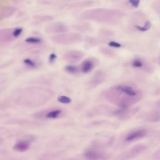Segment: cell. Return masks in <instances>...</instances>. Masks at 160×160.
<instances>
[{
  "label": "cell",
  "mask_w": 160,
  "mask_h": 160,
  "mask_svg": "<svg viewBox=\"0 0 160 160\" xmlns=\"http://www.w3.org/2000/svg\"><path fill=\"white\" fill-rule=\"evenodd\" d=\"M103 97L109 103L120 108H126L141 100L143 94L140 89L126 84L114 85L103 93Z\"/></svg>",
  "instance_id": "1"
},
{
  "label": "cell",
  "mask_w": 160,
  "mask_h": 160,
  "mask_svg": "<svg viewBox=\"0 0 160 160\" xmlns=\"http://www.w3.org/2000/svg\"><path fill=\"white\" fill-rule=\"evenodd\" d=\"M108 10L104 9H94L87 10L81 15V19L92 20L99 22L108 21L109 20Z\"/></svg>",
  "instance_id": "2"
},
{
  "label": "cell",
  "mask_w": 160,
  "mask_h": 160,
  "mask_svg": "<svg viewBox=\"0 0 160 160\" xmlns=\"http://www.w3.org/2000/svg\"><path fill=\"white\" fill-rule=\"evenodd\" d=\"M52 40L57 44L67 45L80 41L81 36L77 33L61 34L53 36L52 37Z\"/></svg>",
  "instance_id": "3"
},
{
  "label": "cell",
  "mask_w": 160,
  "mask_h": 160,
  "mask_svg": "<svg viewBox=\"0 0 160 160\" xmlns=\"http://www.w3.org/2000/svg\"><path fill=\"white\" fill-rule=\"evenodd\" d=\"M147 148V145L144 144L136 145L122 153L120 156V158L123 160L132 159L145 151Z\"/></svg>",
  "instance_id": "4"
},
{
  "label": "cell",
  "mask_w": 160,
  "mask_h": 160,
  "mask_svg": "<svg viewBox=\"0 0 160 160\" xmlns=\"http://www.w3.org/2000/svg\"><path fill=\"white\" fill-rule=\"evenodd\" d=\"M140 110L139 107L131 108H120L116 109L114 111L113 115L121 121H126L130 119L139 112Z\"/></svg>",
  "instance_id": "5"
},
{
  "label": "cell",
  "mask_w": 160,
  "mask_h": 160,
  "mask_svg": "<svg viewBox=\"0 0 160 160\" xmlns=\"http://www.w3.org/2000/svg\"><path fill=\"white\" fill-rule=\"evenodd\" d=\"M84 157L88 160H107L110 157L108 153L97 150H87L84 153Z\"/></svg>",
  "instance_id": "6"
},
{
  "label": "cell",
  "mask_w": 160,
  "mask_h": 160,
  "mask_svg": "<svg viewBox=\"0 0 160 160\" xmlns=\"http://www.w3.org/2000/svg\"><path fill=\"white\" fill-rule=\"evenodd\" d=\"M148 134V131L145 129H137L132 131L126 135L125 140L126 142H132L142 139Z\"/></svg>",
  "instance_id": "7"
},
{
  "label": "cell",
  "mask_w": 160,
  "mask_h": 160,
  "mask_svg": "<svg viewBox=\"0 0 160 160\" xmlns=\"http://www.w3.org/2000/svg\"><path fill=\"white\" fill-rule=\"evenodd\" d=\"M83 52L77 50H72L66 53L63 55V58L67 62L74 63L80 61L84 57Z\"/></svg>",
  "instance_id": "8"
},
{
  "label": "cell",
  "mask_w": 160,
  "mask_h": 160,
  "mask_svg": "<svg viewBox=\"0 0 160 160\" xmlns=\"http://www.w3.org/2000/svg\"><path fill=\"white\" fill-rule=\"evenodd\" d=\"M67 27L62 23H56L49 25L46 28V32L51 33H61L67 31Z\"/></svg>",
  "instance_id": "9"
},
{
  "label": "cell",
  "mask_w": 160,
  "mask_h": 160,
  "mask_svg": "<svg viewBox=\"0 0 160 160\" xmlns=\"http://www.w3.org/2000/svg\"><path fill=\"white\" fill-rule=\"evenodd\" d=\"M140 119L150 123L158 122L160 120V111H152L144 113L141 115Z\"/></svg>",
  "instance_id": "10"
},
{
  "label": "cell",
  "mask_w": 160,
  "mask_h": 160,
  "mask_svg": "<svg viewBox=\"0 0 160 160\" xmlns=\"http://www.w3.org/2000/svg\"><path fill=\"white\" fill-rule=\"evenodd\" d=\"M106 75L105 72L99 71L95 73L90 82V86L95 87L99 85L106 79Z\"/></svg>",
  "instance_id": "11"
},
{
  "label": "cell",
  "mask_w": 160,
  "mask_h": 160,
  "mask_svg": "<svg viewBox=\"0 0 160 160\" xmlns=\"http://www.w3.org/2000/svg\"><path fill=\"white\" fill-rule=\"evenodd\" d=\"M15 37L9 30H1L0 31V41L1 43H7L13 41Z\"/></svg>",
  "instance_id": "12"
},
{
  "label": "cell",
  "mask_w": 160,
  "mask_h": 160,
  "mask_svg": "<svg viewBox=\"0 0 160 160\" xmlns=\"http://www.w3.org/2000/svg\"><path fill=\"white\" fill-rule=\"evenodd\" d=\"M16 11L15 8L13 7H6L1 8L0 12V18L1 20L9 17L12 16Z\"/></svg>",
  "instance_id": "13"
},
{
  "label": "cell",
  "mask_w": 160,
  "mask_h": 160,
  "mask_svg": "<svg viewBox=\"0 0 160 160\" xmlns=\"http://www.w3.org/2000/svg\"><path fill=\"white\" fill-rule=\"evenodd\" d=\"M30 148V144L26 141H19L14 145V150L20 152H23L28 149Z\"/></svg>",
  "instance_id": "14"
},
{
  "label": "cell",
  "mask_w": 160,
  "mask_h": 160,
  "mask_svg": "<svg viewBox=\"0 0 160 160\" xmlns=\"http://www.w3.org/2000/svg\"><path fill=\"white\" fill-rule=\"evenodd\" d=\"M132 65L135 68L143 69L148 72H151L153 70L152 68H151V67L147 64L144 65V63H143V62L140 59L134 60L132 63Z\"/></svg>",
  "instance_id": "15"
},
{
  "label": "cell",
  "mask_w": 160,
  "mask_h": 160,
  "mask_svg": "<svg viewBox=\"0 0 160 160\" xmlns=\"http://www.w3.org/2000/svg\"><path fill=\"white\" fill-rule=\"evenodd\" d=\"M94 66H95V64H94V62L91 60H85V61H84L81 65V71L84 73H88L93 69Z\"/></svg>",
  "instance_id": "16"
},
{
  "label": "cell",
  "mask_w": 160,
  "mask_h": 160,
  "mask_svg": "<svg viewBox=\"0 0 160 160\" xmlns=\"http://www.w3.org/2000/svg\"><path fill=\"white\" fill-rule=\"evenodd\" d=\"M62 113V111L61 109H54L52 111L47 112L46 114H45V116L47 119H55L60 116Z\"/></svg>",
  "instance_id": "17"
},
{
  "label": "cell",
  "mask_w": 160,
  "mask_h": 160,
  "mask_svg": "<svg viewBox=\"0 0 160 160\" xmlns=\"http://www.w3.org/2000/svg\"><path fill=\"white\" fill-rule=\"evenodd\" d=\"M65 70L68 73L72 74H76L79 72V67L77 66L72 65L67 66L65 68Z\"/></svg>",
  "instance_id": "18"
},
{
  "label": "cell",
  "mask_w": 160,
  "mask_h": 160,
  "mask_svg": "<svg viewBox=\"0 0 160 160\" xmlns=\"http://www.w3.org/2000/svg\"><path fill=\"white\" fill-rule=\"evenodd\" d=\"M93 4L92 1H85L83 2H80L77 4H71V6H70V8H81L82 7H86V6H91Z\"/></svg>",
  "instance_id": "19"
},
{
  "label": "cell",
  "mask_w": 160,
  "mask_h": 160,
  "mask_svg": "<svg viewBox=\"0 0 160 160\" xmlns=\"http://www.w3.org/2000/svg\"><path fill=\"white\" fill-rule=\"evenodd\" d=\"M135 26L140 31H141V32H145V31H147L150 28V27L151 26V23L150 21H148L145 22L144 26H143V27L138 26V25H135Z\"/></svg>",
  "instance_id": "20"
},
{
  "label": "cell",
  "mask_w": 160,
  "mask_h": 160,
  "mask_svg": "<svg viewBox=\"0 0 160 160\" xmlns=\"http://www.w3.org/2000/svg\"><path fill=\"white\" fill-rule=\"evenodd\" d=\"M25 41L27 43H31V44H38V43H41V40L38 37H29L26 39Z\"/></svg>",
  "instance_id": "21"
},
{
  "label": "cell",
  "mask_w": 160,
  "mask_h": 160,
  "mask_svg": "<svg viewBox=\"0 0 160 160\" xmlns=\"http://www.w3.org/2000/svg\"><path fill=\"white\" fill-rule=\"evenodd\" d=\"M58 100L59 103L63 104H69L71 102V100L67 96L62 95L58 98Z\"/></svg>",
  "instance_id": "22"
},
{
  "label": "cell",
  "mask_w": 160,
  "mask_h": 160,
  "mask_svg": "<svg viewBox=\"0 0 160 160\" xmlns=\"http://www.w3.org/2000/svg\"><path fill=\"white\" fill-rule=\"evenodd\" d=\"M35 18L41 21H49L52 20L53 17L50 16H37Z\"/></svg>",
  "instance_id": "23"
},
{
  "label": "cell",
  "mask_w": 160,
  "mask_h": 160,
  "mask_svg": "<svg viewBox=\"0 0 160 160\" xmlns=\"http://www.w3.org/2000/svg\"><path fill=\"white\" fill-rule=\"evenodd\" d=\"M24 63L31 68H34L36 67V64L35 63L30 59H25L24 60Z\"/></svg>",
  "instance_id": "24"
},
{
  "label": "cell",
  "mask_w": 160,
  "mask_h": 160,
  "mask_svg": "<svg viewBox=\"0 0 160 160\" xmlns=\"http://www.w3.org/2000/svg\"><path fill=\"white\" fill-rule=\"evenodd\" d=\"M22 32H23V29L21 28H17L13 31V35L15 38H16L20 36Z\"/></svg>",
  "instance_id": "25"
},
{
  "label": "cell",
  "mask_w": 160,
  "mask_h": 160,
  "mask_svg": "<svg viewBox=\"0 0 160 160\" xmlns=\"http://www.w3.org/2000/svg\"><path fill=\"white\" fill-rule=\"evenodd\" d=\"M129 2H130L133 7L137 8L140 4V0H129Z\"/></svg>",
  "instance_id": "26"
},
{
  "label": "cell",
  "mask_w": 160,
  "mask_h": 160,
  "mask_svg": "<svg viewBox=\"0 0 160 160\" xmlns=\"http://www.w3.org/2000/svg\"><path fill=\"white\" fill-rule=\"evenodd\" d=\"M153 157L154 160H160V148L156 150L153 153Z\"/></svg>",
  "instance_id": "27"
},
{
  "label": "cell",
  "mask_w": 160,
  "mask_h": 160,
  "mask_svg": "<svg viewBox=\"0 0 160 160\" xmlns=\"http://www.w3.org/2000/svg\"><path fill=\"white\" fill-rule=\"evenodd\" d=\"M108 45L109 46L111 47H117V48L121 47V45L120 44L117 43L116 42L113 41L109 42V43H108Z\"/></svg>",
  "instance_id": "28"
},
{
  "label": "cell",
  "mask_w": 160,
  "mask_h": 160,
  "mask_svg": "<svg viewBox=\"0 0 160 160\" xmlns=\"http://www.w3.org/2000/svg\"><path fill=\"white\" fill-rule=\"evenodd\" d=\"M57 58V56L54 53H52L50 54L49 57V62L50 63H52L54 62V61H55Z\"/></svg>",
  "instance_id": "29"
},
{
  "label": "cell",
  "mask_w": 160,
  "mask_h": 160,
  "mask_svg": "<svg viewBox=\"0 0 160 160\" xmlns=\"http://www.w3.org/2000/svg\"><path fill=\"white\" fill-rule=\"evenodd\" d=\"M155 105H156L157 107L160 108V99L159 100H157L156 102Z\"/></svg>",
  "instance_id": "30"
},
{
  "label": "cell",
  "mask_w": 160,
  "mask_h": 160,
  "mask_svg": "<svg viewBox=\"0 0 160 160\" xmlns=\"http://www.w3.org/2000/svg\"><path fill=\"white\" fill-rule=\"evenodd\" d=\"M158 63L160 65V57H159V59H158Z\"/></svg>",
  "instance_id": "31"
}]
</instances>
